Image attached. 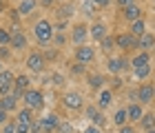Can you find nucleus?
<instances>
[{
    "label": "nucleus",
    "mask_w": 155,
    "mask_h": 133,
    "mask_svg": "<svg viewBox=\"0 0 155 133\" xmlns=\"http://www.w3.org/2000/svg\"><path fill=\"white\" fill-rule=\"evenodd\" d=\"M33 33H36L38 42L47 45L49 40L53 38V27H51V22H49V20H38L36 27H33Z\"/></svg>",
    "instance_id": "f257e3e1"
},
{
    "label": "nucleus",
    "mask_w": 155,
    "mask_h": 133,
    "mask_svg": "<svg viewBox=\"0 0 155 133\" xmlns=\"http://www.w3.org/2000/svg\"><path fill=\"white\" fill-rule=\"evenodd\" d=\"M25 102L29 109H42V104H45V95H42V91H36V89H29L25 91Z\"/></svg>",
    "instance_id": "f03ea898"
},
{
    "label": "nucleus",
    "mask_w": 155,
    "mask_h": 133,
    "mask_svg": "<svg viewBox=\"0 0 155 133\" xmlns=\"http://www.w3.org/2000/svg\"><path fill=\"white\" fill-rule=\"evenodd\" d=\"M95 58V49H91V47H78L75 49V60L78 62H91Z\"/></svg>",
    "instance_id": "7ed1b4c3"
},
{
    "label": "nucleus",
    "mask_w": 155,
    "mask_h": 133,
    "mask_svg": "<svg viewBox=\"0 0 155 133\" xmlns=\"http://www.w3.org/2000/svg\"><path fill=\"white\" fill-rule=\"evenodd\" d=\"M115 45L122 47V49H131V47H137V36L133 33H122V36L115 38Z\"/></svg>",
    "instance_id": "20e7f679"
},
{
    "label": "nucleus",
    "mask_w": 155,
    "mask_h": 133,
    "mask_svg": "<svg viewBox=\"0 0 155 133\" xmlns=\"http://www.w3.org/2000/svg\"><path fill=\"white\" fill-rule=\"evenodd\" d=\"M155 98V87L153 85H142L137 89V100L140 102H151Z\"/></svg>",
    "instance_id": "39448f33"
},
{
    "label": "nucleus",
    "mask_w": 155,
    "mask_h": 133,
    "mask_svg": "<svg viewBox=\"0 0 155 133\" xmlns=\"http://www.w3.org/2000/svg\"><path fill=\"white\" fill-rule=\"evenodd\" d=\"M27 67H29L31 71H42V69H45V58H42V53H31L29 58H27Z\"/></svg>",
    "instance_id": "423d86ee"
},
{
    "label": "nucleus",
    "mask_w": 155,
    "mask_h": 133,
    "mask_svg": "<svg viewBox=\"0 0 155 133\" xmlns=\"http://www.w3.org/2000/svg\"><path fill=\"white\" fill-rule=\"evenodd\" d=\"M62 102H64V107L67 109H80L82 107V95L80 93H67L64 98H62Z\"/></svg>",
    "instance_id": "0eeeda50"
},
{
    "label": "nucleus",
    "mask_w": 155,
    "mask_h": 133,
    "mask_svg": "<svg viewBox=\"0 0 155 133\" xmlns=\"http://www.w3.org/2000/svg\"><path fill=\"white\" fill-rule=\"evenodd\" d=\"M124 18L129 20V22H135V20L142 18V9H140L137 5H129V7H124Z\"/></svg>",
    "instance_id": "6e6552de"
},
{
    "label": "nucleus",
    "mask_w": 155,
    "mask_h": 133,
    "mask_svg": "<svg viewBox=\"0 0 155 133\" xmlns=\"http://www.w3.org/2000/svg\"><path fill=\"white\" fill-rule=\"evenodd\" d=\"M153 45H155V36H153V33H149V31L142 33V36L137 38V47H140V49H144V51H149Z\"/></svg>",
    "instance_id": "1a4fd4ad"
},
{
    "label": "nucleus",
    "mask_w": 155,
    "mask_h": 133,
    "mask_svg": "<svg viewBox=\"0 0 155 133\" xmlns=\"http://www.w3.org/2000/svg\"><path fill=\"white\" fill-rule=\"evenodd\" d=\"M11 47H13V49H25V47H27V36H25L22 31L16 29V31L11 33Z\"/></svg>",
    "instance_id": "9d476101"
},
{
    "label": "nucleus",
    "mask_w": 155,
    "mask_h": 133,
    "mask_svg": "<svg viewBox=\"0 0 155 133\" xmlns=\"http://www.w3.org/2000/svg\"><path fill=\"white\" fill-rule=\"evenodd\" d=\"M89 36L93 38V40H97V42H100V40H102L104 36H107V27H104L102 22H95V25L89 29Z\"/></svg>",
    "instance_id": "9b49d317"
},
{
    "label": "nucleus",
    "mask_w": 155,
    "mask_h": 133,
    "mask_svg": "<svg viewBox=\"0 0 155 133\" xmlns=\"http://www.w3.org/2000/svg\"><path fill=\"white\" fill-rule=\"evenodd\" d=\"M107 67H109V71H111V73H120L124 67H129V62L122 60V58H111V60L107 62Z\"/></svg>",
    "instance_id": "f8f14e48"
},
{
    "label": "nucleus",
    "mask_w": 155,
    "mask_h": 133,
    "mask_svg": "<svg viewBox=\"0 0 155 133\" xmlns=\"http://www.w3.org/2000/svg\"><path fill=\"white\" fill-rule=\"evenodd\" d=\"M144 65H151V55H149V51H142V53H137L135 58L131 60V67H133V69H137V67H144Z\"/></svg>",
    "instance_id": "ddd939ff"
},
{
    "label": "nucleus",
    "mask_w": 155,
    "mask_h": 133,
    "mask_svg": "<svg viewBox=\"0 0 155 133\" xmlns=\"http://www.w3.org/2000/svg\"><path fill=\"white\" fill-rule=\"evenodd\" d=\"M71 38H73V42L82 45V42H84V38H87V27H84V25H75V27H73Z\"/></svg>",
    "instance_id": "4468645a"
},
{
    "label": "nucleus",
    "mask_w": 155,
    "mask_h": 133,
    "mask_svg": "<svg viewBox=\"0 0 155 133\" xmlns=\"http://www.w3.org/2000/svg\"><path fill=\"white\" fill-rule=\"evenodd\" d=\"M16 109V98L13 95H2V100H0V111H13Z\"/></svg>",
    "instance_id": "2eb2a0df"
},
{
    "label": "nucleus",
    "mask_w": 155,
    "mask_h": 133,
    "mask_svg": "<svg viewBox=\"0 0 155 133\" xmlns=\"http://www.w3.org/2000/svg\"><path fill=\"white\" fill-rule=\"evenodd\" d=\"M60 127V120L55 115H47L45 120H42V131H53Z\"/></svg>",
    "instance_id": "dca6fc26"
},
{
    "label": "nucleus",
    "mask_w": 155,
    "mask_h": 133,
    "mask_svg": "<svg viewBox=\"0 0 155 133\" xmlns=\"http://www.w3.org/2000/svg\"><path fill=\"white\" fill-rule=\"evenodd\" d=\"M87 115H89L91 120H93V122L97 124V127H102V124L107 122V120H104V115H102V113H100V111H97L95 107H89V109H87Z\"/></svg>",
    "instance_id": "f3484780"
},
{
    "label": "nucleus",
    "mask_w": 155,
    "mask_h": 133,
    "mask_svg": "<svg viewBox=\"0 0 155 133\" xmlns=\"http://www.w3.org/2000/svg\"><path fill=\"white\" fill-rule=\"evenodd\" d=\"M131 33H133V36H137V38L142 36V33H146V22L142 18L135 20V22H131Z\"/></svg>",
    "instance_id": "a211bd4d"
},
{
    "label": "nucleus",
    "mask_w": 155,
    "mask_h": 133,
    "mask_svg": "<svg viewBox=\"0 0 155 133\" xmlns=\"http://www.w3.org/2000/svg\"><path fill=\"white\" fill-rule=\"evenodd\" d=\"M111 100H113V91H102V93H100V100H97V107H100V109H107L109 104H111Z\"/></svg>",
    "instance_id": "6ab92c4d"
},
{
    "label": "nucleus",
    "mask_w": 155,
    "mask_h": 133,
    "mask_svg": "<svg viewBox=\"0 0 155 133\" xmlns=\"http://www.w3.org/2000/svg\"><path fill=\"white\" fill-rule=\"evenodd\" d=\"M126 115H129V120H140L144 113H142V107L140 104H131L129 109H126Z\"/></svg>",
    "instance_id": "aec40b11"
},
{
    "label": "nucleus",
    "mask_w": 155,
    "mask_h": 133,
    "mask_svg": "<svg viewBox=\"0 0 155 133\" xmlns=\"http://www.w3.org/2000/svg\"><path fill=\"white\" fill-rule=\"evenodd\" d=\"M33 9H36V0H22L18 7V13H22V16H27V13H31Z\"/></svg>",
    "instance_id": "412c9836"
},
{
    "label": "nucleus",
    "mask_w": 155,
    "mask_h": 133,
    "mask_svg": "<svg viewBox=\"0 0 155 133\" xmlns=\"http://www.w3.org/2000/svg\"><path fill=\"white\" fill-rule=\"evenodd\" d=\"M135 71V78L137 80H146L151 75V65H144V67H137V69H133Z\"/></svg>",
    "instance_id": "4be33fe9"
},
{
    "label": "nucleus",
    "mask_w": 155,
    "mask_h": 133,
    "mask_svg": "<svg viewBox=\"0 0 155 133\" xmlns=\"http://www.w3.org/2000/svg\"><path fill=\"white\" fill-rule=\"evenodd\" d=\"M100 45H102V51H111V49H113V45H115V38L107 33V36L100 40Z\"/></svg>",
    "instance_id": "5701e85b"
},
{
    "label": "nucleus",
    "mask_w": 155,
    "mask_h": 133,
    "mask_svg": "<svg viewBox=\"0 0 155 133\" xmlns=\"http://www.w3.org/2000/svg\"><path fill=\"white\" fill-rule=\"evenodd\" d=\"M126 120H129V115H126V109H120L117 113H115V118H113V122L117 124V127H124Z\"/></svg>",
    "instance_id": "b1692460"
},
{
    "label": "nucleus",
    "mask_w": 155,
    "mask_h": 133,
    "mask_svg": "<svg viewBox=\"0 0 155 133\" xmlns=\"http://www.w3.org/2000/svg\"><path fill=\"white\" fill-rule=\"evenodd\" d=\"M140 124H142L146 131H151V129L155 127V118H153L151 113H149V115H142V118H140Z\"/></svg>",
    "instance_id": "393cba45"
},
{
    "label": "nucleus",
    "mask_w": 155,
    "mask_h": 133,
    "mask_svg": "<svg viewBox=\"0 0 155 133\" xmlns=\"http://www.w3.org/2000/svg\"><path fill=\"white\" fill-rule=\"evenodd\" d=\"M13 82H16V78H13L11 71H0V85H11L13 87Z\"/></svg>",
    "instance_id": "a878e982"
},
{
    "label": "nucleus",
    "mask_w": 155,
    "mask_h": 133,
    "mask_svg": "<svg viewBox=\"0 0 155 133\" xmlns=\"http://www.w3.org/2000/svg\"><path fill=\"white\" fill-rule=\"evenodd\" d=\"M102 82H104L102 75H89V87H91V89H100Z\"/></svg>",
    "instance_id": "bb28decb"
},
{
    "label": "nucleus",
    "mask_w": 155,
    "mask_h": 133,
    "mask_svg": "<svg viewBox=\"0 0 155 133\" xmlns=\"http://www.w3.org/2000/svg\"><path fill=\"white\" fill-rule=\"evenodd\" d=\"M18 122H33V118H31V109H22V111H18Z\"/></svg>",
    "instance_id": "cd10ccee"
},
{
    "label": "nucleus",
    "mask_w": 155,
    "mask_h": 133,
    "mask_svg": "<svg viewBox=\"0 0 155 133\" xmlns=\"http://www.w3.org/2000/svg\"><path fill=\"white\" fill-rule=\"evenodd\" d=\"M0 45H2V47L11 45V33L7 31V29H2V27H0Z\"/></svg>",
    "instance_id": "c85d7f7f"
},
{
    "label": "nucleus",
    "mask_w": 155,
    "mask_h": 133,
    "mask_svg": "<svg viewBox=\"0 0 155 133\" xmlns=\"http://www.w3.org/2000/svg\"><path fill=\"white\" fill-rule=\"evenodd\" d=\"M13 87H18V89H27V87H29V78H27V75H18L16 82H13Z\"/></svg>",
    "instance_id": "c756f323"
},
{
    "label": "nucleus",
    "mask_w": 155,
    "mask_h": 133,
    "mask_svg": "<svg viewBox=\"0 0 155 133\" xmlns=\"http://www.w3.org/2000/svg\"><path fill=\"white\" fill-rule=\"evenodd\" d=\"M16 133H31V122H18Z\"/></svg>",
    "instance_id": "7c9ffc66"
},
{
    "label": "nucleus",
    "mask_w": 155,
    "mask_h": 133,
    "mask_svg": "<svg viewBox=\"0 0 155 133\" xmlns=\"http://www.w3.org/2000/svg\"><path fill=\"white\" fill-rule=\"evenodd\" d=\"M71 11H73V7H71V5L62 7V9L58 11V18H60V16H62V18H69V16H71Z\"/></svg>",
    "instance_id": "2f4dec72"
},
{
    "label": "nucleus",
    "mask_w": 155,
    "mask_h": 133,
    "mask_svg": "<svg viewBox=\"0 0 155 133\" xmlns=\"http://www.w3.org/2000/svg\"><path fill=\"white\" fill-rule=\"evenodd\" d=\"M16 127H18V124H13V122H9V124H5V129H2V133H16Z\"/></svg>",
    "instance_id": "473e14b6"
},
{
    "label": "nucleus",
    "mask_w": 155,
    "mask_h": 133,
    "mask_svg": "<svg viewBox=\"0 0 155 133\" xmlns=\"http://www.w3.org/2000/svg\"><path fill=\"white\" fill-rule=\"evenodd\" d=\"M73 73H84V62H75L73 65Z\"/></svg>",
    "instance_id": "72a5a7b5"
},
{
    "label": "nucleus",
    "mask_w": 155,
    "mask_h": 133,
    "mask_svg": "<svg viewBox=\"0 0 155 133\" xmlns=\"http://www.w3.org/2000/svg\"><path fill=\"white\" fill-rule=\"evenodd\" d=\"M111 2V0H91V5H93V7H107Z\"/></svg>",
    "instance_id": "f704fd0d"
},
{
    "label": "nucleus",
    "mask_w": 155,
    "mask_h": 133,
    "mask_svg": "<svg viewBox=\"0 0 155 133\" xmlns=\"http://www.w3.org/2000/svg\"><path fill=\"white\" fill-rule=\"evenodd\" d=\"M60 133H71V124H69V122H64V124H60Z\"/></svg>",
    "instance_id": "c9c22d12"
},
{
    "label": "nucleus",
    "mask_w": 155,
    "mask_h": 133,
    "mask_svg": "<svg viewBox=\"0 0 155 133\" xmlns=\"http://www.w3.org/2000/svg\"><path fill=\"white\" fill-rule=\"evenodd\" d=\"M53 82H55V87H62V85H64V78L55 73V75H53Z\"/></svg>",
    "instance_id": "e433bc0d"
},
{
    "label": "nucleus",
    "mask_w": 155,
    "mask_h": 133,
    "mask_svg": "<svg viewBox=\"0 0 155 133\" xmlns=\"http://www.w3.org/2000/svg\"><path fill=\"white\" fill-rule=\"evenodd\" d=\"M82 133H102V131H100V127H95V124H93V127H87Z\"/></svg>",
    "instance_id": "4c0bfd02"
},
{
    "label": "nucleus",
    "mask_w": 155,
    "mask_h": 133,
    "mask_svg": "<svg viewBox=\"0 0 155 133\" xmlns=\"http://www.w3.org/2000/svg\"><path fill=\"white\" fill-rule=\"evenodd\" d=\"M13 98H16V100H18V98H25V89H13Z\"/></svg>",
    "instance_id": "58836bf2"
},
{
    "label": "nucleus",
    "mask_w": 155,
    "mask_h": 133,
    "mask_svg": "<svg viewBox=\"0 0 155 133\" xmlns=\"http://www.w3.org/2000/svg\"><path fill=\"white\" fill-rule=\"evenodd\" d=\"M120 133H135V131H133V127H126L124 124V127H120Z\"/></svg>",
    "instance_id": "ea45409f"
},
{
    "label": "nucleus",
    "mask_w": 155,
    "mask_h": 133,
    "mask_svg": "<svg viewBox=\"0 0 155 133\" xmlns=\"http://www.w3.org/2000/svg\"><path fill=\"white\" fill-rule=\"evenodd\" d=\"M53 40H55L58 45H62V42H64V36H62V33H55V36H53Z\"/></svg>",
    "instance_id": "a19ab883"
},
{
    "label": "nucleus",
    "mask_w": 155,
    "mask_h": 133,
    "mask_svg": "<svg viewBox=\"0 0 155 133\" xmlns=\"http://www.w3.org/2000/svg\"><path fill=\"white\" fill-rule=\"evenodd\" d=\"M0 58H9V51H7V47L0 49Z\"/></svg>",
    "instance_id": "79ce46f5"
},
{
    "label": "nucleus",
    "mask_w": 155,
    "mask_h": 133,
    "mask_svg": "<svg viewBox=\"0 0 155 133\" xmlns=\"http://www.w3.org/2000/svg\"><path fill=\"white\" fill-rule=\"evenodd\" d=\"M117 5H122V7H129V5H133V0H117Z\"/></svg>",
    "instance_id": "37998d69"
},
{
    "label": "nucleus",
    "mask_w": 155,
    "mask_h": 133,
    "mask_svg": "<svg viewBox=\"0 0 155 133\" xmlns=\"http://www.w3.org/2000/svg\"><path fill=\"white\" fill-rule=\"evenodd\" d=\"M7 122V111H0V124Z\"/></svg>",
    "instance_id": "c03bdc74"
},
{
    "label": "nucleus",
    "mask_w": 155,
    "mask_h": 133,
    "mask_svg": "<svg viewBox=\"0 0 155 133\" xmlns=\"http://www.w3.org/2000/svg\"><path fill=\"white\" fill-rule=\"evenodd\" d=\"M40 2H42V7H49V5L53 2V0H40Z\"/></svg>",
    "instance_id": "a18cd8bd"
},
{
    "label": "nucleus",
    "mask_w": 155,
    "mask_h": 133,
    "mask_svg": "<svg viewBox=\"0 0 155 133\" xmlns=\"http://www.w3.org/2000/svg\"><path fill=\"white\" fill-rule=\"evenodd\" d=\"M2 7H5V5H2V0H0V11H2Z\"/></svg>",
    "instance_id": "49530a36"
},
{
    "label": "nucleus",
    "mask_w": 155,
    "mask_h": 133,
    "mask_svg": "<svg viewBox=\"0 0 155 133\" xmlns=\"http://www.w3.org/2000/svg\"><path fill=\"white\" fill-rule=\"evenodd\" d=\"M146 133H155V129H151V131H146Z\"/></svg>",
    "instance_id": "de8ad7c7"
},
{
    "label": "nucleus",
    "mask_w": 155,
    "mask_h": 133,
    "mask_svg": "<svg viewBox=\"0 0 155 133\" xmlns=\"http://www.w3.org/2000/svg\"><path fill=\"white\" fill-rule=\"evenodd\" d=\"M0 71H2V65H0Z\"/></svg>",
    "instance_id": "09e8293b"
},
{
    "label": "nucleus",
    "mask_w": 155,
    "mask_h": 133,
    "mask_svg": "<svg viewBox=\"0 0 155 133\" xmlns=\"http://www.w3.org/2000/svg\"><path fill=\"white\" fill-rule=\"evenodd\" d=\"M31 133H36V131H31Z\"/></svg>",
    "instance_id": "8fccbe9b"
}]
</instances>
